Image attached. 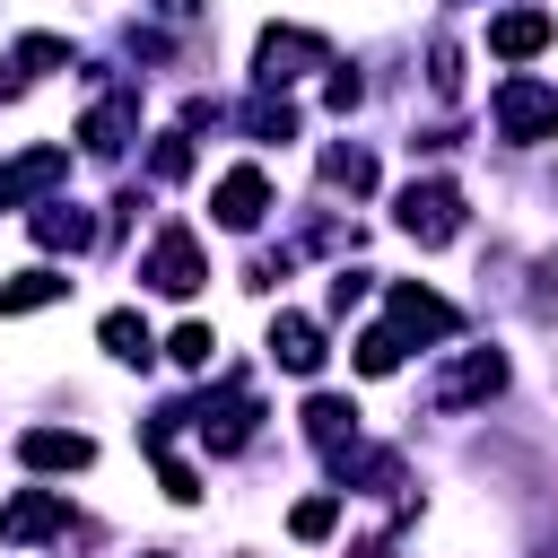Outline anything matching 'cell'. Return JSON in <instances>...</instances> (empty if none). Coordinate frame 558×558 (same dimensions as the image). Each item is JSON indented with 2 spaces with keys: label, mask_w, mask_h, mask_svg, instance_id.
I'll return each instance as SVG.
<instances>
[{
  "label": "cell",
  "mask_w": 558,
  "mask_h": 558,
  "mask_svg": "<svg viewBox=\"0 0 558 558\" xmlns=\"http://www.w3.org/2000/svg\"><path fill=\"white\" fill-rule=\"evenodd\" d=\"M323 174H331L340 192H366V183H375V166H366V148H331V157H323Z\"/></svg>",
  "instance_id": "cell-18"
},
{
  "label": "cell",
  "mask_w": 558,
  "mask_h": 558,
  "mask_svg": "<svg viewBox=\"0 0 558 558\" xmlns=\"http://www.w3.org/2000/svg\"><path fill=\"white\" fill-rule=\"evenodd\" d=\"M541 44H549V9H506V17L488 26V52H497V61H532Z\"/></svg>",
  "instance_id": "cell-8"
},
{
  "label": "cell",
  "mask_w": 558,
  "mask_h": 558,
  "mask_svg": "<svg viewBox=\"0 0 558 558\" xmlns=\"http://www.w3.org/2000/svg\"><path fill=\"white\" fill-rule=\"evenodd\" d=\"M61 288H70V279H61V270H17V279H9V288H0V314H35V305H52V296H61Z\"/></svg>",
  "instance_id": "cell-14"
},
{
  "label": "cell",
  "mask_w": 558,
  "mask_h": 558,
  "mask_svg": "<svg viewBox=\"0 0 558 558\" xmlns=\"http://www.w3.org/2000/svg\"><path fill=\"white\" fill-rule=\"evenodd\" d=\"M166 349H174V366H209V349H218V331H209V323H183V331H174Z\"/></svg>",
  "instance_id": "cell-21"
},
{
  "label": "cell",
  "mask_w": 558,
  "mask_h": 558,
  "mask_svg": "<svg viewBox=\"0 0 558 558\" xmlns=\"http://www.w3.org/2000/svg\"><path fill=\"white\" fill-rule=\"evenodd\" d=\"M497 384H506V357H497V349H471V357L445 375V401H480V392H497Z\"/></svg>",
  "instance_id": "cell-12"
},
{
  "label": "cell",
  "mask_w": 558,
  "mask_h": 558,
  "mask_svg": "<svg viewBox=\"0 0 558 558\" xmlns=\"http://www.w3.org/2000/svg\"><path fill=\"white\" fill-rule=\"evenodd\" d=\"M61 523H70V497H52V488H26V497L0 506V541H44Z\"/></svg>",
  "instance_id": "cell-6"
},
{
  "label": "cell",
  "mask_w": 558,
  "mask_h": 558,
  "mask_svg": "<svg viewBox=\"0 0 558 558\" xmlns=\"http://www.w3.org/2000/svg\"><path fill=\"white\" fill-rule=\"evenodd\" d=\"M497 131H506V140H549V131H558V87L506 78V87H497Z\"/></svg>",
  "instance_id": "cell-1"
},
{
  "label": "cell",
  "mask_w": 558,
  "mask_h": 558,
  "mask_svg": "<svg viewBox=\"0 0 558 558\" xmlns=\"http://www.w3.org/2000/svg\"><path fill=\"white\" fill-rule=\"evenodd\" d=\"M87 235H96V218H87V209H70V201H44V209H35V244H52V253H78Z\"/></svg>",
  "instance_id": "cell-11"
},
{
  "label": "cell",
  "mask_w": 558,
  "mask_h": 558,
  "mask_svg": "<svg viewBox=\"0 0 558 558\" xmlns=\"http://www.w3.org/2000/svg\"><path fill=\"white\" fill-rule=\"evenodd\" d=\"M157 9H166V17H192V9H201V0H157Z\"/></svg>",
  "instance_id": "cell-23"
},
{
  "label": "cell",
  "mask_w": 558,
  "mask_h": 558,
  "mask_svg": "<svg viewBox=\"0 0 558 558\" xmlns=\"http://www.w3.org/2000/svg\"><path fill=\"white\" fill-rule=\"evenodd\" d=\"M401 366V331H366L357 340V375H392Z\"/></svg>",
  "instance_id": "cell-19"
},
{
  "label": "cell",
  "mask_w": 558,
  "mask_h": 558,
  "mask_svg": "<svg viewBox=\"0 0 558 558\" xmlns=\"http://www.w3.org/2000/svg\"><path fill=\"white\" fill-rule=\"evenodd\" d=\"M305 61H323V35H305V26H270V35H262V78H270V87L296 78Z\"/></svg>",
  "instance_id": "cell-9"
},
{
  "label": "cell",
  "mask_w": 558,
  "mask_h": 558,
  "mask_svg": "<svg viewBox=\"0 0 558 558\" xmlns=\"http://www.w3.org/2000/svg\"><path fill=\"white\" fill-rule=\"evenodd\" d=\"M209 209H218V227H262V209H270V183H262V166H235V174H218V192H209Z\"/></svg>",
  "instance_id": "cell-4"
},
{
  "label": "cell",
  "mask_w": 558,
  "mask_h": 558,
  "mask_svg": "<svg viewBox=\"0 0 558 558\" xmlns=\"http://www.w3.org/2000/svg\"><path fill=\"white\" fill-rule=\"evenodd\" d=\"M244 131H253V140H288V131H296V105H288V96H279V105L253 96V105H244Z\"/></svg>",
  "instance_id": "cell-15"
},
{
  "label": "cell",
  "mask_w": 558,
  "mask_h": 558,
  "mask_svg": "<svg viewBox=\"0 0 558 558\" xmlns=\"http://www.w3.org/2000/svg\"><path fill=\"white\" fill-rule=\"evenodd\" d=\"M140 279H148V288H166V296H192V288L209 279V262H201V244H192V227H166V235L148 244V262H140Z\"/></svg>",
  "instance_id": "cell-2"
},
{
  "label": "cell",
  "mask_w": 558,
  "mask_h": 558,
  "mask_svg": "<svg viewBox=\"0 0 558 558\" xmlns=\"http://www.w3.org/2000/svg\"><path fill=\"white\" fill-rule=\"evenodd\" d=\"M392 331H418V340H453V331H462V314H453L445 296H427V288H392Z\"/></svg>",
  "instance_id": "cell-7"
},
{
  "label": "cell",
  "mask_w": 558,
  "mask_h": 558,
  "mask_svg": "<svg viewBox=\"0 0 558 558\" xmlns=\"http://www.w3.org/2000/svg\"><path fill=\"white\" fill-rule=\"evenodd\" d=\"M17 462H26V471H87L96 445H87L78 427H26V436H17Z\"/></svg>",
  "instance_id": "cell-5"
},
{
  "label": "cell",
  "mask_w": 558,
  "mask_h": 558,
  "mask_svg": "<svg viewBox=\"0 0 558 558\" xmlns=\"http://www.w3.org/2000/svg\"><path fill=\"white\" fill-rule=\"evenodd\" d=\"M331 523H340V497H305V506L288 514V532H296V541H323Z\"/></svg>",
  "instance_id": "cell-20"
},
{
  "label": "cell",
  "mask_w": 558,
  "mask_h": 558,
  "mask_svg": "<svg viewBox=\"0 0 558 558\" xmlns=\"http://www.w3.org/2000/svg\"><path fill=\"white\" fill-rule=\"evenodd\" d=\"M453 227H462V192H453V183H410V192H401V235L445 244Z\"/></svg>",
  "instance_id": "cell-3"
},
{
  "label": "cell",
  "mask_w": 558,
  "mask_h": 558,
  "mask_svg": "<svg viewBox=\"0 0 558 558\" xmlns=\"http://www.w3.org/2000/svg\"><path fill=\"white\" fill-rule=\"evenodd\" d=\"M61 61H70L61 35H26V44H17V70H61Z\"/></svg>",
  "instance_id": "cell-22"
},
{
  "label": "cell",
  "mask_w": 558,
  "mask_h": 558,
  "mask_svg": "<svg viewBox=\"0 0 558 558\" xmlns=\"http://www.w3.org/2000/svg\"><path fill=\"white\" fill-rule=\"evenodd\" d=\"M305 436L340 453V436H357V410H349L340 392H314V401H305Z\"/></svg>",
  "instance_id": "cell-13"
},
{
  "label": "cell",
  "mask_w": 558,
  "mask_h": 558,
  "mask_svg": "<svg viewBox=\"0 0 558 558\" xmlns=\"http://www.w3.org/2000/svg\"><path fill=\"white\" fill-rule=\"evenodd\" d=\"M270 357H279L288 375H314V366H323V331H314L305 314H279V323H270Z\"/></svg>",
  "instance_id": "cell-10"
},
{
  "label": "cell",
  "mask_w": 558,
  "mask_h": 558,
  "mask_svg": "<svg viewBox=\"0 0 558 558\" xmlns=\"http://www.w3.org/2000/svg\"><path fill=\"white\" fill-rule=\"evenodd\" d=\"M122 131H131V105H96V113H87V148H96V157H113Z\"/></svg>",
  "instance_id": "cell-17"
},
{
  "label": "cell",
  "mask_w": 558,
  "mask_h": 558,
  "mask_svg": "<svg viewBox=\"0 0 558 558\" xmlns=\"http://www.w3.org/2000/svg\"><path fill=\"white\" fill-rule=\"evenodd\" d=\"M96 340H105L113 357H148V323H140V314H105V323H96Z\"/></svg>",
  "instance_id": "cell-16"
}]
</instances>
